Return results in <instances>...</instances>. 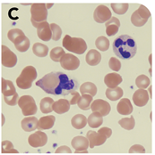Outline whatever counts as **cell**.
<instances>
[{
  "instance_id": "6da1fadb",
  "label": "cell",
  "mask_w": 155,
  "mask_h": 155,
  "mask_svg": "<svg viewBox=\"0 0 155 155\" xmlns=\"http://www.w3.org/2000/svg\"><path fill=\"white\" fill-rule=\"evenodd\" d=\"M36 86L41 87L47 94L53 95H67L75 92L78 87V82L70 78L65 73L55 71L48 73L36 82Z\"/></svg>"
},
{
  "instance_id": "7a4b0ae2",
  "label": "cell",
  "mask_w": 155,
  "mask_h": 155,
  "mask_svg": "<svg viewBox=\"0 0 155 155\" xmlns=\"http://www.w3.org/2000/svg\"><path fill=\"white\" fill-rule=\"evenodd\" d=\"M112 48L115 54L123 60L133 58L137 51L136 41L128 35H121L117 38L112 44Z\"/></svg>"
},
{
  "instance_id": "3957f363",
  "label": "cell",
  "mask_w": 155,
  "mask_h": 155,
  "mask_svg": "<svg viewBox=\"0 0 155 155\" xmlns=\"http://www.w3.org/2000/svg\"><path fill=\"white\" fill-rule=\"evenodd\" d=\"M63 47L69 52L83 54L87 49V44L81 38H72L70 35H65L63 39Z\"/></svg>"
},
{
  "instance_id": "277c9868",
  "label": "cell",
  "mask_w": 155,
  "mask_h": 155,
  "mask_svg": "<svg viewBox=\"0 0 155 155\" xmlns=\"http://www.w3.org/2000/svg\"><path fill=\"white\" fill-rule=\"evenodd\" d=\"M37 71L33 66H26L16 79L17 87L21 89L31 88L32 82L37 78Z\"/></svg>"
},
{
  "instance_id": "5b68a950",
  "label": "cell",
  "mask_w": 155,
  "mask_h": 155,
  "mask_svg": "<svg viewBox=\"0 0 155 155\" xmlns=\"http://www.w3.org/2000/svg\"><path fill=\"white\" fill-rule=\"evenodd\" d=\"M31 23L36 27L39 23L47 21L48 17V9L46 4L44 3H34L31 6Z\"/></svg>"
},
{
  "instance_id": "8992f818",
  "label": "cell",
  "mask_w": 155,
  "mask_h": 155,
  "mask_svg": "<svg viewBox=\"0 0 155 155\" xmlns=\"http://www.w3.org/2000/svg\"><path fill=\"white\" fill-rule=\"evenodd\" d=\"M17 104L22 110V113L26 117H29L37 113L38 108L35 100L31 95H23L22 97L19 98Z\"/></svg>"
},
{
  "instance_id": "52a82bcc",
  "label": "cell",
  "mask_w": 155,
  "mask_h": 155,
  "mask_svg": "<svg viewBox=\"0 0 155 155\" xmlns=\"http://www.w3.org/2000/svg\"><path fill=\"white\" fill-rule=\"evenodd\" d=\"M150 17L151 13L149 9L146 6L140 5L139 8L136 11H135L131 16V22L136 27H142L147 22Z\"/></svg>"
},
{
  "instance_id": "ba28073f",
  "label": "cell",
  "mask_w": 155,
  "mask_h": 155,
  "mask_svg": "<svg viewBox=\"0 0 155 155\" xmlns=\"http://www.w3.org/2000/svg\"><path fill=\"white\" fill-rule=\"evenodd\" d=\"M111 17L112 15H111V12L109 9V7L104 5H98L93 13V18L95 21L98 23L107 22Z\"/></svg>"
},
{
  "instance_id": "9c48e42d",
  "label": "cell",
  "mask_w": 155,
  "mask_h": 155,
  "mask_svg": "<svg viewBox=\"0 0 155 155\" xmlns=\"http://www.w3.org/2000/svg\"><path fill=\"white\" fill-rule=\"evenodd\" d=\"M59 62L63 69L67 71L77 70L78 67L80 66V60L72 54H65Z\"/></svg>"
},
{
  "instance_id": "30bf717a",
  "label": "cell",
  "mask_w": 155,
  "mask_h": 155,
  "mask_svg": "<svg viewBox=\"0 0 155 155\" xmlns=\"http://www.w3.org/2000/svg\"><path fill=\"white\" fill-rule=\"evenodd\" d=\"M17 63L16 54L6 46H2V64L5 67L12 68Z\"/></svg>"
},
{
  "instance_id": "8fae6325",
  "label": "cell",
  "mask_w": 155,
  "mask_h": 155,
  "mask_svg": "<svg viewBox=\"0 0 155 155\" xmlns=\"http://www.w3.org/2000/svg\"><path fill=\"white\" fill-rule=\"evenodd\" d=\"M90 108L92 109L93 112H97L100 114L102 117H104L109 114L111 106L107 101L102 100V99H97V100L93 101Z\"/></svg>"
},
{
  "instance_id": "7c38bea8",
  "label": "cell",
  "mask_w": 155,
  "mask_h": 155,
  "mask_svg": "<svg viewBox=\"0 0 155 155\" xmlns=\"http://www.w3.org/2000/svg\"><path fill=\"white\" fill-rule=\"evenodd\" d=\"M48 142V136L42 131H37L28 137V143L29 144L34 147V148H39L44 146Z\"/></svg>"
},
{
  "instance_id": "4fadbf2b",
  "label": "cell",
  "mask_w": 155,
  "mask_h": 155,
  "mask_svg": "<svg viewBox=\"0 0 155 155\" xmlns=\"http://www.w3.org/2000/svg\"><path fill=\"white\" fill-rule=\"evenodd\" d=\"M86 138L89 142L90 148H94L95 146H100V145L103 144L106 142V140L108 139L104 135L95 132L93 130H89L87 132Z\"/></svg>"
},
{
  "instance_id": "5bb4252c",
  "label": "cell",
  "mask_w": 155,
  "mask_h": 155,
  "mask_svg": "<svg viewBox=\"0 0 155 155\" xmlns=\"http://www.w3.org/2000/svg\"><path fill=\"white\" fill-rule=\"evenodd\" d=\"M149 98L150 96L148 91H146L145 89H138L133 94V102L138 107L145 106L149 101Z\"/></svg>"
},
{
  "instance_id": "9a60e30c",
  "label": "cell",
  "mask_w": 155,
  "mask_h": 155,
  "mask_svg": "<svg viewBox=\"0 0 155 155\" xmlns=\"http://www.w3.org/2000/svg\"><path fill=\"white\" fill-rule=\"evenodd\" d=\"M38 37L42 41H49L51 39V30L49 27V23L48 21H43L39 23L36 27Z\"/></svg>"
},
{
  "instance_id": "2e32d148",
  "label": "cell",
  "mask_w": 155,
  "mask_h": 155,
  "mask_svg": "<svg viewBox=\"0 0 155 155\" xmlns=\"http://www.w3.org/2000/svg\"><path fill=\"white\" fill-rule=\"evenodd\" d=\"M122 77L116 72L109 73L104 78V83L108 88H114L118 87V85L122 83Z\"/></svg>"
},
{
  "instance_id": "e0dca14e",
  "label": "cell",
  "mask_w": 155,
  "mask_h": 155,
  "mask_svg": "<svg viewBox=\"0 0 155 155\" xmlns=\"http://www.w3.org/2000/svg\"><path fill=\"white\" fill-rule=\"evenodd\" d=\"M55 120L56 118L53 115H48L44 116L42 118H41L38 120V124H37V128L40 131L42 130H47V129H50L53 127V126L55 124Z\"/></svg>"
},
{
  "instance_id": "ac0fdd59",
  "label": "cell",
  "mask_w": 155,
  "mask_h": 155,
  "mask_svg": "<svg viewBox=\"0 0 155 155\" xmlns=\"http://www.w3.org/2000/svg\"><path fill=\"white\" fill-rule=\"evenodd\" d=\"M71 144H72L73 148L76 149V153L80 151H85L89 147L88 140L86 137H84L83 136H78V137H74L71 142Z\"/></svg>"
},
{
  "instance_id": "d6986e66",
  "label": "cell",
  "mask_w": 155,
  "mask_h": 155,
  "mask_svg": "<svg viewBox=\"0 0 155 155\" xmlns=\"http://www.w3.org/2000/svg\"><path fill=\"white\" fill-rule=\"evenodd\" d=\"M120 27V21L117 17H111L106 22V34L109 37H112L118 33Z\"/></svg>"
},
{
  "instance_id": "ffe728a7",
  "label": "cell",
  "mask_w": 155,
  "mask_h": 155,
  "mask_svg": "<svg viewBox=\"0 0 155 155\" xmlns=\"http://www.w3.org/2000/svg\"><path fill=\"white\" fill-rule=\"evenodd\" d=\"M117 110L118 112L121 115H130L133 111V105L129 99L123 98L118 104Z\"/></svg>"
},
{
  "instance_id": "44dd1931",
  "label": "cell",
  "mask_w": 155,
  "mask_h": 155,
  "mask_svg": "<svg viewBox=\"0 0 155 155\" xmlns=\"http://www.w3.org/2000/svg\"><path fill=\"white\" fill-rule=\"evenodd\" d=\"M37 124H38V119L33 116H29V117L24 118L21 122L22 128L26 132H31V131L36 130Z\"/></svg>"
},
{
  "instance_id": "7402d4cb",
  "label": "cell",
  "mask_w": 155,
  "mask_h": 155,
  "mask_svg": "<svg viewBox=\"0 0 155 155\" xmlns=\"http://www.w3.org/2000/svg\"><path fill=\"white\" fill-rule=\"evenodd\" d=\"M85 61L90 66H96L101 61V54L99 51L91 49L85 56Z\"/></svg>"
},
{
  "instance_id": "603a6c76",
  "label": "cell",
  "mask_w": 155,
  "mask_h": 155,
  "mask_svg": "<svg viewBox=\"0 0 155 155\" xmlns=\"http://www.w3.org/2000/svg\"><path fill=\"white\" fill-rule=\"evenodd\" d=\"M70 103L66 99H59L53 104V110L58 114H63L69 110L70 109Z\"/></svg>"
},
{
  "instance_id": "cb8c5ba5",
  "label": "cell",
  "mask_w": 155,
  "mask_h": 155,
  "mask_svg": "<svg viewBox=\"0 0 155 155\" xmlns=\"http://www.w3.org/2000/svg\"><path fill=\"white\" fill-rule=\"evenodd\" d=\"M17 93L16 87L12 81L7 80L5 78H2V94L4 96H11Z\"/></svg>"
},
{
  "instance_id": "d4e9b609",
  "label": "cell",
  "mask_w": 155,
  "mask_h": 155,
  "mask_svg": "<svg viewBox=\"0 0 155 155\" xmlns=\"http://www.w3.org/2000/svg\"><path fill=\"white\" fill-rule=\"evenodd\" d=\"M87 123L88 125L93 127V128H97L100 127L103 123V117L97 113V112H93L87 119Z\"/></svg>"
},
{
  "instance_id": "484cf974",
  "label": "cell",
  "mask_w": 155,
  "mask_h": 155,
  "mask_svg": "<svg viewBox=\"0 0 155 155\" xmlns=\"http://www.w3.org/2000/svg\"><path fill=\"white\" fill-rule=\"evenodd\" d=\"M123 94H124V91L119 87H117L114 88H107L106 90V96L110 101H117L122 98Z\"/></svg>"
},
{
  "instance_id": "4316f807",
  "label": "cell",
  "mask_w": 155,
  "mask_h": 155,
  "mask_svg": "<svg viewBox=\"0 0 155 155\" xmlns=\"http://www.w3.org/2000/svg\"><path fill=\"white\" fill-rule=\"evenodd\" d=\"M71 124L76 129H83L87 124V118L83 114H76L72 118Z\"/></svg>"
},
{
  "instance_id": "83f0119b",
  "label": "cell",
  "mask_w": 155,
  "mask_h": 155,
  "mask_svg": "<svg viewBox=\"0 0 155 155\" xmlns=\"http://www.w3.org/2000/svg\"><path fill=\"white\" fill-rule=\"evenodd\" d=\"M7 37L10 39V41H12L14 43V45L18 43L20 40H22L25 36L24 32L20 30V29H12L8 31L7 33Z\"/></svg>"
},
{
  "instance_id": "f1b7e54d",
  "label": "cell",
  "mask_w": 155,
  "mask_h": 155,
  "mask_svg": "<svg viewBox=\"0 0 155 155\" xmlns=\"http://www.w3.org/2000/svg\"><path fill=\"white\" fill-rule=\"evenodd\" d=\"M80 93L82 94H90L93 97L97 94V87L92 82H85L80 87Z\"/></svg>"
},
{
  "instance_id": "f546056e",
  "label": "cell",
  "mask_w": 155,
  "mask_h": 155,
  "mask_svg": "<svg viewBox=\"0 0 155 155\" xmlns=\"http://www.w3.org/2000/svg\"><path fill=\"white\" fill-rule=\"evenodd\" d=\"M93 98L92 95H90V94H83L80 97L79 101H78V107L82 109V110H87L91 107V104L93 103Z\"/></svg>"
},
{
  "instance_id": "4dcf8cb0",
  "label": "cell",
  "mask_w": 155,
  "mask_h": 155,
  "mask_svg": "<svg viewBox=\"0 0 155 155\" xmlns=\"http://www.w3.org/2000/svg\"><path fill=\"white\" fill-rule=\"evenodd\" d=\"M32 51L38 57H45L48 53V47L42 43H35L32 47Z\"/></svg>"
},
{
  "instance_id": "1f68e13d",
  "label": "cell",
  "mask_w": 155,
  "mask_h": 155,
  "mask_svg": "<svg viewBox=\"0 0 155 155\" xmlns=\"http://www.w3.org/2000/svg\"><path fill=\"white\" fill-rule=\"evenodd\" d=\"M53 104L54 100L50 97H44L41 101V110L43 113H49L53 110Z\"/></svg>"
},
{
  "instance_id": "d6a6232c",
  "label": "cell",
  "mask_w": 155,
  "mask_h": 155,
  "mask_svg": "<svg viewBox=\"0 0 155 155\" xmlns=\"http://www.w3.org/2000/svg\"><path fill=\"white\" fill-rule=\"evenodd\" d=\"M95 46H96V47H97L99 50H100V51H102V52L107 51L109 47V40L106 38V37L100 36V37H99V38L96 39V41H95Z\"/></svg>"
},
{
  "instance_id": "836d02e7",
  "label": "cell",
  "mask_w": 155,
  "mask_h": 155,
  "mask_svg": "<svg viewBox=\"0 0 155 155\" xmlns=\"http://www.w3.org/2000/svg\"><path fill=\"white\" fill-rule=\"evenodd\" d=\"M118 124L120 125L125 130H132L135 127V126H136V120H135L134 117L131 116L130 118L121 119L118 121Z\"/></svg>"
},
{
  "instance_id": "e575fe53",
  "label": "cell",
  "mask_w": 155,
  "mask_h": 155,
  "mask_svg": "<svg viewBox=\"0 0 155 155\" xmlns=\"http://www.w3.org/2000/svg\"><path fill=\"white\" fill-rule=\"evenodd\" d=\"M65 54V51H64L63 48H61V47H57L51 50L50 55H49V56H50V59H51L52 61H54V62H60L61 58H62L63 55H64Z\"/></svg>"
},
{
  "instance_id": "d590c367",
  "label": "cell",
  "mask_w": 155,
  "mask_h": 155,
  "mask_svg": "<svg viewBox=\"0 0 155 155\" xmlns=\"http://www.w3.org/2000/svg\"><path fill=\"white\" fill-rule=\"evenodd\" d=\"M136 85L139 89H145L150 86V78L145 75H140L136 79Z\"/></svg>"
},
{
  "instance_id": "8d00e7d4",
  "label": "cell",
  "mask_w": 155,
  "mask_h": 155,
  "mask_svg": "<svg viewBox=\"0 0 155 155\" xmlns=\"http://www.w3.org/2000/svg\"><path fill=\"white\" fill-rule=\"evenodd\" d=\"M49 27H50V30H51V38L54 41L59 40L60 38H61V35H62L61 28L58 24H56V23L49 24Z\"/></svg>"
},
{
  "instance_id": "74e56055",
  "label": "cell",
  "mask_w": 155,
  "mask_h": 155,
  "mask_svg": "<svg viewBox=\"0 0 155 155\" xmlns=\"http://www.w3.org/2000/svg\"><path fill=\"white\" fill-rule=\"evenodd\" d=\"M111 7H112V10L118 14V15H124L126 13V11L128 10V7H129V5L128 4H111Z\"/></svg>"
},
{
  "instance_id": "f35d334b",
  "label": "cell",
  "mask_w": 155,
  "mask_h": 155,
  "mask_svg": "<svg viewBox=\"0 0 155 155\" xmlns=\"http://www.w3.org/2000/svg\"><path fill=\"white\" fill-rule=\"evenodd\" d=\"M15 47L19 52H26L30 47V40L27 37H24L22 40L15 44Z\"/></svg>"
},
{
  "instance_id": "ab89813d",
  "label": "cell",
  "mask_w": 155,
  "mask_h": 155,
  "mask_svg": "<svg viewBox=\"0 0 155 155\" xmlns=\"http://www.w3.org/2000/svg\"><path fill=\"white\" fill-rule=\"evenodd\" d=\"M2 153H18V151L14 148V145L10 141L5 140L2 143Z\"/></svg>"
},
{
  "instance_id": "60d3db41",
  "label": "cell",
  "mask_w": 155,
  "mask_h": 155,
  "mask_svg": "<svg viewBox=\"0 0 155 155\" xmlns=\"http://www.w3.org/2000/svg\"><path fill=\"white\" fill-rule=\"evenodd\" d=\"M109 66L112 71L117 72V71H118L121 69V62H120V61L118 59H117L116 57H111L109 59Z\"/></svg>"
},
{
  "instance_id": "b9f144b4",
  "label": "cell",
  "mask_w": 155,
  "mask_h": 155,
  "mask_svg": "<svg viewBox=\"0 0 155 155\" xmlns=\"http://www.w3.org/2000/svg\"><path fill=\"white\" fill-rule=\"evenodd\" d=\"M4 100H5L6 104H8L10 106H15L18 103L19 95H18V94L16 93L11 96H4Z\"/></svg>"
},
{
  "instance_id": "7bdbcfd3",
  "label": "cell",
  "mask_w": 155,
  "mask_h": 155,
  "mask_svg": "<svg viewBox=\"0 0 155 155\" xmlns=\"http://www.w3.org/2000/svg\"><path fill=\"white\" fill-rule=\"evenodd\" d=\"M129 153H145V149L141 144H134L129 149Z\"/></svg>"
},
{
  "instance_id": "ee69618b",
  "label": "cell",
  "mask_w": 155,
  "mask_h": 155,
  "mask_svg": "<svg viewBox=\"0 0 155 155\" xmlns=\"http://www.w3.org/2000/svg\"><path fill=\"white\" fill-rule=\"evenodd\" d=\"M98 133H100V134L104 135L107 138H109V137H111V135H112V130H111V128H109V127H104L100 128L99 131H98Z\"/></svg>"
},
{
  "instance_id": "f6af8a7d",
  "label": "cell",
  "mask_w": 155,
  "mask_h": 155,
  "mask_svg": "<svg viewBox=\"0 0 155 155\" xmlns=\"http://www.w3.org/2000/svg\"><path fill=\"white\" fill-rule=\"evenodd\" d=\"M56 153H71L72 151H71V149H70L68 146L63 145V146L58 147V148L56 150Z\"/></svg>"
},
{
  "instance_id": "bcb514c9",
  "label": "cell",
  "mask_w": 155,
  "mask_h": 155,
  "mask_svg": "<svg viewBox=\"0 0 155 155\" xmlns=\"http://www.w3.org/2000/svg\"><path fill=\"white\" fill-rule=\"evenodd\" d=\"M71 94L73 95V97H72V99H71V101L69 102L70 103V104H77L78 101H79V99H80V94L78 93L77 91H75V92H72Z\"/></svg>"
},
{
  "instance_id": "7dc6e473",
  "label": "cell",
  "mask_w": 155,
  "mask_h": 155,
  "mask_svg": "<svg viewBox=\"0 0 155 155\" xmlns=\"http://www.w3.org/2000/svg\"><path fill=\"white\" fill-rule=\"evenodd\" d=\"M53 6V4L51 3V4H48V5H46V7L47 9H48V8H50V7H52Z\"/></svg>"
},
{
  "instance_id": "c3c4849f",
  "label": "cell",
  "mask_w": 155,
  "mask_h": 155,
  "mask_svg": "<svg viewBox=\"0 0 155 155\" xmlns=\"http://www.w3.org/2000/svg\"><path fill=\"white\" fill-rule=\"evenodd\" d=\"M149 92H150V95H149V96H151V97H152V87H149Z\"/></svg>"
},
{
  "instance_id": "681fc988",
  "label": "cell",
  "mask_w": 155,
  "mask_h": 155,
  "mask_svg": "<svg viewBox=\"0 0 155 155\" xmlns=\"http://www.w3.org/2000/svg\"><path fill=\"white\" fill-rule=\"evenodd\" d=\"M2 118H3V124H4V123H5V116L2 115Z\"/></svg>"
}]
</instances>
